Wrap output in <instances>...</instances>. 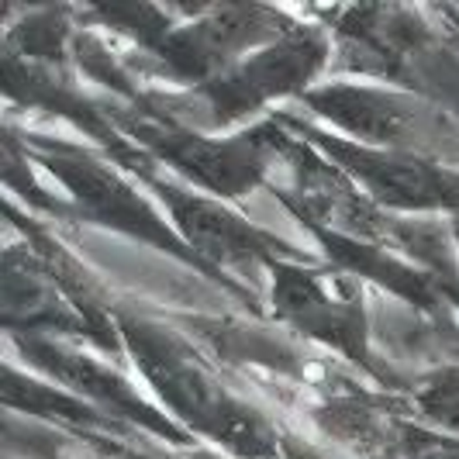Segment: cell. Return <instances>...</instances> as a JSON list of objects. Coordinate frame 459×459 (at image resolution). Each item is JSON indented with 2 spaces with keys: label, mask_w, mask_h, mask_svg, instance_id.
I'll return each instance as SVG.
<instances>
[{
  "label": "cell",
  "mask_w": 459,
  "mask_h": 459,
  "mask_svg": "<svg viewBox=\"0 0 459 459\" xmlns=\"http://www.w3.org/2000/svg\"><path fill=\"white\" fill-rule=\"evenodd\" d=\"M121 335L128 352L135 356L138 369L156 387L173 418L186 421L194 432L214 438L242 459H273L276 436L259 414L231 397L211 373H207L180 339L149 322H121Z\"/></svg>",
  "instance_id": "obj_1"
},
{
  "label": "cell",
  "mask_w": 459,
  "mask_h": 459,
  "mask_svg": "<svg viewBox=\"0 0 459 459\" xmlns=\"http://www.w3.org/2000/svg\"><path fill=\"white\" fill-rule=\"evenodd\" d=\"M35 149L48 166V173L69 190L76 214L83 221H97V225L125 231L132 238L152 242L162 253H173L177 259H186V263L207 270L204 263L186 249V242L177 235V229H169L152 211V204L142 197V190H135L108 162H100L97 156L76 149V145H63V142L52 145L46 138H39Z\"/></svg>",
  "instance_id": "obj_2"
},
{
  "label": "cell",
  "mask_w": 459,
  "mask_h": 459,
  "mask_svg": "<svg viewBox=\"0 0 459 459\" xmlns=\"http://www.w3.org/2000/svg\"><path fill=\"white\" fill-rule=\"evenodd\" d=\"M328 59V42L318 28L294 24L283 39H276L221 76L201 83L194 97L204 100L207 128H225L238 117L266 108L270 100L307 87Z\"/></svg>",
  "instance_id": "obj_3"
},
{
  "label": "cell",
  "mask_w": 459,
  "mask_h": 459,
  "mask_svg": "<svg viewBox=\"0 0 459 459\" xmlns=\"http://www.w3.org/2000/svg\"><path fill=\"white\" fill-rule=\"evenodd\" d=\"M307 108L373 152L418 156L446 132L442 111L411 93L369 83H328L304 93Z\"/></svg>",
  "instance_id": "obj_4"
},
{
  "label": "cell",
  "mask_w": 459,
  "mask_h": 459,
  "mask_svg": "<svg viewBox=\"0 0 459 459\" xmlns=\"http://www.w3.org/2000/svg\"><path fill=\"white\" fill-rule=\"evenodd\" d=\"M135 138L218 201L249 194L283 145L276 125H263L235 138H204L162 121H142L135 125Z\"/></svg>",
  "instance_id": "obj_5"
},
{
  "label": "cell",
  "mask_w": 459,
  "mask_h": 459,
  "mask_svg": "<svg viewBox=\"0 0 459 459\" xmlns=\"http://www.w3.org/2000/svg\"><path fill=\"white\" fill-rule=\"evenodd\" d=\"M152 186L169 204L177 235L186 242V249L211 266H246V263H266L273 270L276 263L300 259L287 242H280L263 229L249 225L242 214H235L211 194H194L173 184L152 180Z\"/></svg>",
  "instance_id": "obj_6"
},
{
  "label": "cell",
  "mask_w": 459,
  "mask_h": 459,
  "mask_svg": "<svg viewBox=\"0 0 459 459\" xmlns=\"http://www.w3.org/2000/svg\"><path fill=\"white\" fill-rule=\"evenodd\" d=\"M325 152L342 166L356 184L367 190L377 204L397 207V211H459V173L421 156H401V152H373L345 138L318 135Z\"/></svg>",
  "instance_id": "obj_7"
},
{
  "label": "cell",
  "mask_w": 459,
  "mask_h": 459,
  "mask_svg": "<svg viewBox=\"0 0 459 459\" xmlns=\"http://www.w3.org/2000/svg\"><path fill=\"white\" fill-rule=\"evenodd\" d=\"M273 304L283 322L311 339L335 345L356 363H367V318L356 294L328 273L304 270L300 259L273 266Z\"/></svg>",
  "instance_id": "obj_8"
},
{
  "label": "cell",
  "mask_w": 459,
  "mask_h": 459,
  "mask_svg": "<svg viewBox=\"0 0 459 459\" xmlns=\"http://www.w3.org/2000/svg\"><path fill=\"white\" fill-rule=\"evenodd\" d=\"M22 349L31 367L46 369L48 377L63 380L80 401L87 397L91 408H104V411L121 414V418L142 421L149 432H160V436H166L169 442H186V432H180L166 414H160L156 408H149V404L132 391V384H125L115 369L100 367L97 359H87V356L73 352L66 345L52 342V339H42V335H24Z\"/></svg>",
  "instance_id": "obj_9"
},
{
  "label": "cell",
  "mask_w": 459,
  "mask_h": 459,
  "mask_svg": "<svg viewBox=\"0 0 459 459\" xmlns=\"http://www.w3.org/2000/svg\"><path fill=\"white\" fill-rule=\"evenodd\" d=\"M4 315L7 328L14 335H42L48 332H93L83 315H76L66 300L59 298L56 276L46 273L35 259H18V253H7L4 266Z\"/></svg>",
  "instance_id": "obj_10"
},
{
  "label": "cell",
  "mask_w": 459,
  "mask_h": 459,
  "mask_svg": "<svg viewBox=\"0 0 459 459\" xmlns=\"http://www.w3.org/2000/svg\"><path fill=\"white\" fill-rule=\"evenodd\" d=\"M414 408L425 429L459 442V367H438L414 387Z\"/></svg>",
  "instance_id": "obj_11"
},
{
  "label": "cell",
  "mask_w": 459,
  "mask_h": 459,
  "mask_svg": "<svg viewBox=\"0 0 459 459\" xmlns=\"http://www.w3.org/2000/svg\"><path fill=\"white\" fill-rule=\"evenodd\" d=\"M401 449L408 459H459V442L432 432V429H404Z\"/></svg>",
  "instance_id": "obj_12"
},
{
  "label": "cell",
  "mask_w": 459,
  "mask_h": 459,
  "mask_svg": "<svg viewBox=\"0 0 459 459\" xmlns=\"http://www.w3.org/2000/svg\"><path fill=\"white\" fill-rule=\"evenodd\" d=\"M18 404H22L24 411H28V408H31V411H46L48 404H52V391H48L46 384H28V380H24V401H18ZM11 408H14V404H11ZM59 408L69 411L73 418H80V421H97V414H100L97 408H87L80 397H63Z\"/></svg>",
  "instance_id": "obj_13"
}]
</instances>
